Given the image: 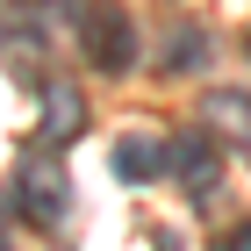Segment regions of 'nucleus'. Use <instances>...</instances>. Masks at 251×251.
Listing matches in <instances>:
<instances>
[{"label":"nucleus","mask_w":251,"mask_h":251,"mask_svg":"<svg viewBox=\"0 0 251 251\" xmlns=\"http://www.w3.org/2000/svg\"><path fill=\"white\" fill-rule=\"evenodd\" d=\"M79 43H86V65L94 72H129L136 65V22H129V7L122 0H94V7H79Z\"/></svg>","instance_id":"f257e3e1"},{"label":"nucleus","mask_w":251,"mask_h":251,"mask_svg":"<svg viewBox=\"0 0 251 251\" xmlns=\"http://www.w3.org/2000/svg\"><path fill=\"white\" fill-rule=\"evenodd\" d=\"M173 179L194 194V201H215V187H223V151H215V129H208V122L173 136Z\"/></svg>","instance_id":"f03ea898"},{"label":"nucleus","mask_w":251,"mask_h":251,"mask_svg":"<svg viewBox=\"0 0 251 251\" xmlns=\"http://www.w3.org/2000/svg\"><path fill=\"white\" fill-rule=\"evenodd\" d=\"M65 201H72V194H65L58 158H36V151H29V165H22V208L36 215V223H58V215H65Z\"/></svg>","instance_id":"7ed1b4c3"},{"label":"nucleus","mask_w":251,"mask_h":251,"mask_svg":"<svg viewBox=\"0 0 251 251\" xmlns=\"http://www.w3.org/2000/svg\"><path fill=\"white\" fill-rule=\"evenodd\" d=\"M115 173L129 179V187H144V179H158V173H173V144L151 136V129H129V136L115 144Z\"/></svg>","instance_id":"20e7f679"},{"label":"nucleus","mask_w":251,"mask_h":251,"mask_svg":"<svg viewBox=\"0 0 251 251\" xmlns=\"http://www.w3.org/2000/svg\"><path fill=\"white\" fill-rule=\"evenodd\" d=\"M201 122H208L215 136L251 144V94H208V100H201Z\"/></svg>","instance_id":"39448f33"},{"label":"nucleus","mask_w":251,"mask_h":251,"mask_svg":"<svg viewBox=\"0 0 251 251\" xmlns=\"http://www.w3.org/2000/svg\"><path fill=\"white\" fill-rule=\"evenodd\" d=\"M79 129H86L79 94H72V86H50V94H43V136H50V144H72Z\"/></svg>","instance_id":"423d86ee"},{"label":"nucleus","mask_w":251,"mask_h":251,"mask_svg":"<svg viewBox=\"0 0 251 251\" xmlns=\"http://www.w3.org/2000/svg\"><path fill=\"white\" fill-rule=\"evenodd\" d=\"M201 58H208V36L173 29V43H165V72H201Z\"/></svg>","instance_id":"0eeeda50"},{"label":"nucleus","mask_w":251,"mask_h":251,"mask_svg":"<svg viewBox=\"0 0 251 251\" xmlns=\"http://www.w3.org/2000/svg\"><path fill=\"white\" fill-rule=\"evenodd\" d=\"M230 251H251V223H244V230H230Z\"/></svg>","instance_id":"6e6552de"},{"label":"nucleus","mask_w":251,"mask_h":251,"mask_svg":"<svg viewBox=\"0 0 251 251\" xmlns=\"http://www.w3.org/2000/svg\"><path fill=\"white\" fill-rule=\"evenodd\" d=\"M244 50H251V36H244Z\"/></svg>","instance_id":"1a4fd4ad"}]
</instances>
